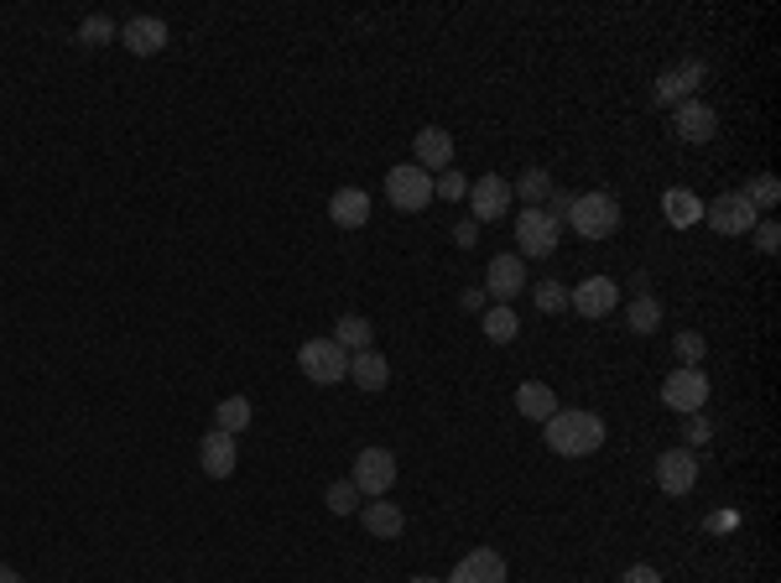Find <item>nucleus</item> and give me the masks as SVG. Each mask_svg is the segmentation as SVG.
<instances>
[{
  "mask_svg": "<svg viewBox=\"0 0 781 583\" xmlns=\"http://www.w3.org/2000/svg\"><path fill=\"white\" fill-rule=\"evenodd\" d=\"M703 219H709L713 235H750L761 214L746 204V193H719L713 204H703Z\"/></svg>",
  "mask_w": 781,
  "mask_h": 583,
  "instance_id": "obj_7",
  "label": "nucleus"
},
{
  "mask_svg": "<svg viewBox=\"0 0 781 583\" xmlns=\"http://www.w3.org/2000/svg\"><path fill=\"white\" fill-rule=\"evenodd\" d=\"M755 250H765V256H777V250H781V224L777 219L755 224Z\"/></svg>",
  "mask_w": 781,
  "mask_h": 583,
  "instance_id": "obj_35",
  "label": "nucleus"
},
{
  "mask_svg": "<svg viewBox=\"0 0 781 583\" xmlns=\"http://www.w3.org/2000/svg\"><path fill=\"white\" fill-rule=\"evenodd\" d=\"M516 334H521V324H516V313H510L506 303H495V308L485 313V339H490V344H510V339H516Z\"/></svg>",
  "mask_w": 781,
  "mask_h": 583,
  "instance_id": "obj_26",
  "label": "nucleus"
},
{
  "mask_svg": "<svg viewBox=\"0 0 781 583\" xmlns=\"http://www.w3.org/2000/svg\"><path fill=\"white\" fill-rule=\"evenodd\" d=\"M620 583H662V573H657L651 563H636V567H626V579Z\"/></svg>",
  "mask_w": 781,
  "mask_h": 583,
  "instance_id": "obj_36",
  "label": "nucleus"
},
{
  "mask_svg": "<svg viewBox=\"0 0 781 583\" xmlns=\"http://www.w3.org/2000/svg\"><path fill=\"white\" fill-rule=\"evenodd\" d=\"M412 152H417L412 162H417L423 172H448V167H454V136H448L443 125H423L417 141H412Z\"/></svg>",
  "mask_w": 781,
  "mask_h": 583,
  "instance_id": "obj_13",
  "label": "nucleus"
},
{
  "mask_svg": "<svg viewBox=\"0 0 781 583\" xmlns=\"http://www.w3.org/2000/svg\"><path fill=\"white\" fill-rule=\"evenodd\" d=\"M558 235H562V219H552L547 208H521L516 214V245H521V256H552Z\"/></svg>",
  "mask_w": 781,
  "mask_h": 583,
  "instance_id": "obj_5",
  "label": "nucleus"
},
{
  "mask_svg": "<svg viewBox=\"0 0 781 583\" xmlns=\"http://www.w3.org/2000/svg\"><path fill=\"white\" fill-rule=\"evenodd\" d=\"M547 432V448L552 453H562V459H589V453H599L605 448V417L599 412H552L542 422Z\"/></svg>",
  "mask_w": 781,
  "mask_h": 583,
  "instance_id": "obj_1",
  "label": "nucleus"
},
{
  "mask_svg": "<svg viewBox=\"0 0 781 583\" xmlns=\"http://www.w3.org/2000/svg\"><path fill=\"white\" fill-rule=\"evenodd\" d=\"M120 42L125 52H136V58H152V52L168 48V21L162 17H131L120 27Z\"/></svg>",
  "mask_w": 781,
  "mask_h": 583,
  "instance_id": "obj_14",
  "label": "nucleus"
},
{
  "mask_svg": "<svg viewBox=\"0 0 781 583\" xmlns=\"http://www.w3.org/2000/svg\"><path fill=\"white\" fill-rule=\"evenodd\" d=\"M657 484H662L667 495H688L698 484V459L693 448H667L662 459H657Z\"/></svg>",
  "mask_w": 781,
  "mask_h": 583,
  "instance_id": "obj_12",
  "label": "nucleus"
},
{
  "mask_svg": "<svg viewBox=\"0 0 781 583\" xmlns=\"http://www.w3.org/2000/svg\"><path fill=\"white\" fill-rule=\"evenodd\" d=\"M0 583H27V579H21L17 567H6V563H0Z\"/></svg>",
  "mask_w": 781,
  "mask_h": 583,
  "instance_id": "obj_40",
  "label": "nucleus"
},
{
  "mask_svg": "<svg viewBox=\"0 0 781 583\" xmlns=\"http://www.w3.org/2000/svg\"><path fill=\"white\" fill-rule=\"evenodd\" d=\"M349 484H355L365 500H381L396 484V459H390L386 448H359L355 453V474H349Z\"/></svg>",
  "mask_w": 781,
  "mask_h": 583,
  "instance_id": "obj_6",
  "label": "nucleus"
},
{
  "mask_svg": "<svg viewBox=\"0 0 781 583\" xmlns=\"http://www.w3.org/2000/svg\"><path fill=\"white\" fill-rule=\"evenodd\" d=\"M562 219L574 224L584 241H610L620 229V204H615V193H578Z\"/></svg>",
  "mask_w": 781,
  "mask_h": 583,
  "instance_id": "obj_2",
  "label": "nucleus"
},
{
  "mask_svg": "<svg viewBox=\"0 0 781 583\" xmlns=\"http://www.w3.org/2000/svg\"><path fill=\"white\" fill-rule=\"evenodd\" d=\"M516 193H521L531 208H542V198L552 193V172H547V167H527V172H521V183H516Z\"/></svg>",
  "mask_w": 781,
  "mask_h": 583,
  "instance_id": "obj_28",
  "label": "nucleus"
},
{
  "mask_svg": "<svg viewBox=\"0 0 781 583\" xmlns=\"http://www.w3.org/2000/svg\"><path fill=\"white\" fill-rule=\"evenodd\" d=\"M703 349H709V344H703V334H693V328H688V334H678V360L688 365V370H698Z\"/></svg>",
  "mask_w": 781,
  "mask_h": 583,
  "instance_id": "obj_33",
  "label": "nucleus"
},
{
  "mask_svg": "<svg viewBox=\"0 0 781 583\" xmlns=\"http://www.w3.org/2000/svg\"><path fill=\"white\" fill-rule=\"evenodd\" d=\"M506 579H510L506 558H500L495 548H475V552H464L459 567H454L443 583H506Z\"/></svg>",
  "mask_w": 781,
  "mask_h": 583,
  "instance_id": "obj_11",
  "label": "nucleus"
},
{
  "mask_svg": "<svg viewBox=\"0 0 781 583\" xmlns=\"http://www.w3.org/2000/svg\"><path fill=\"white\" fill-rule=\"evenodd\" d=\"M662 401L672 407V412H682V417L703 412V407H709V376L682 365V370H672V376L662 380Z\"/></svg>",
  "mask_w": 781,
  "mask_h": 583,
  "instance_id": "obj_8",
  "label": "nucleus"
},
{
  "mask_svg": "<svg viewBox=\"0 0 781 583\" xmlns=\"http://www.w3.org/2000/svg\"><path fill=\"white\" fill-rule=\"evenodd\" d=\"M433 198H448V204H459V198H469V177H464L459 167H448L433 177Z\"/></svg>",
  "mask_w": 781,
  "mask_h": 583,
  "instance_id": "obj_31",
  "label": "nucleus"
},
{
  "mask_svg": "<svg viewBox=\"0 0 781 583\" xmlns=\"http://www.w3.org/2000/svg\"><path fill=\"white\" fill-rule=\"evenodd\" d=\"M407 583H443V579H427V573H417V579H407Z\"/></svg>",
  "mask_w": 781,
  "mask_h": 583,
  "instance_id": "obj_41",
  "label": "nucleus"
},
{
  "mask_svg": "<svg viewBox=\"0 0 781 583\" xmlns=\"http://www.w3.org/2000/svg\"><path fill=\"white\" fill-rule=\"evenodd\" d=\"M678 136L693 141V146H703V141L719 136V115H713L703 100H682L678 104Z\"/></svg>",
  "mask_w": 781,
  "mask_h": 583,
  "instance_id": "obj_17",
  "label": "nucleus"
},
{
  "mask_svg": "<svg viewBox=\"0 0 781 583\" xmlns=\"http://www.w3.org/2000/svg\"><path fill=\"white\" fill-rule=\"evenodd\" d=\"M386 198L390 208H402V214H423L433 204V172H423L417 162H402V167L386 172Z\"/></svg>",
  "mask_w": 781,
  "mask_h": 583,
  "instance_id": "obj_3",
  "label": "nucleus"
},
{
  "mask_svg": "<svg viewBox=\"0 0 781 583\" xmlns=\"http://www.w3.org/2000/svg\"><path fill=\"white\" fill-rule=\"evenodd\" d=\"M349 380H355L359 391H386L390 365L381 360L375 349H359V355H349Z\"/></svg>",
  "mask_w": 781,
  "mask_h": 583,
  "instance_id": "obj_21",
  "label": "nucleus"
},
{
  "mask_svg": "<svg viewBox=\"0 0 781 583\" xmlns=\"http://www.w3.org/2000/svg\"><path fill=\"white\" fill-rule=\"evenodd\" d=\"M475 235H479V224H475V219H464L459 229H454V241H459V245H475Z\"/></svg>",
  "mask_w": 781,
  "mask_h": 583,
  "instance_id": "obj_38",
  "label": "nucleus"
},
{
  "mask_svg": "<svg viewBox=\"0 0 781 583\" xmlns=\"http://www.w3.org/2000/svg\"><path fill=\"white\" fill-rule=\"evenodd\" d=\"M709 422H703V417H693V422H688V438H693V443H703V438H709Z\"/></svg>",
  "mask_w": 781,
  "mask_h": 583,
  "instance_id": "obj_39",
  "label": "nucleus"
},
{
  "mask_svg": "<svg viewBox=\"0 0 781 583\" xmlns=\"http://www.w3.org/2000/svg\"><path fill=\"white\" fill-rule=\"evenodd\" d=\"M359 521H365V532L381 536V542L402 536V526H407V515L396 511L390 500H365V505H359Z\"/></svg>",
  "mask_w": 781,
  "mask_h": 583,
  "instance_id": "obj_19",
  "label": "nucleus"
},
{
  "mask_svg": "<svg viewBox=\"0 0 781 583\" xmlns=\"http://www.w3.org/2000/svg\"><path fill=\"white\" fill-rule=\"evenodd\" d=\"M547 204H552L547 214H552V219H562V214H568V204H574V193H558V188H552V193H547Z\"/></svg>",
  "mask_w": 781,
  "mask_h": 583,
  "instance_id": "obj_37",
  "label": "nucleus"
},
{
  "mask_svg": "<svg viewBox=\"0 0 781 583\" xmlns=\"http://www.w3.org/2000/svg\"><path fill=\"white\" fill-rule=\"evenodd\" d=\"M626 324H630V334H657V324H662L657 297H636V303L626 308Z\"/></svg>",
  "mask_w": 781,
  "mask_h": 583,
  "instance_id": "obj_27",
  "label": "nucleus"
},
{
  "mask_svg": "<svg viewBox=\"0 0 781 583\" xmlns=\"http://www.w3.org/2000/svg\"><path fill=\"white\" fill-rule=\"evenodd\" d=\"M328 511L334 515H349V511H359V490L349 480H339V484H328Z\"/></svg>",
  "mask_w": 781,
  "mask_h": 583,
  "instance_id": "obj_32",
  "label": "nucleus"
},
{
  "mask_svg": "<svg viewBox=\"0 0 781 583\" xmlns=\"http://www.w3.org/2000/svg\"><path fill=\"white\" fill-rule=\"evenodd\" d=\"M251 417H255V412H251V396H224L220 407H214V428L235 438V432L251 428Z\"/></svg>",
  "mask_w": 781,
  "mask_h": 583,
  "instance_id": "obj_25",
  "label": "nucleus"
},
{
  "mask_svg": "<svg viewBox=\"0 0 781 583\" xmlns=\"http://www.w3.org/2000/svg\"><path fill=\"white\" fill-rule=\"evenodd\" d=\"M777 198H781V183L771 177V172H761V177H750L746 183V204L761 214V208H777Z\"/></svg>",
  "mask_w": 781,
  "mask_h": 583,
  "instance_id": "obj_29",
  "label": "nucleus"
},
{
  "mask_svg": "<svg viewBox=\"0 0 781 583\" xmlns=\"http://www.w3.org/2000/svg\"><path fill=\"white\" fill-rule=\"evenodd\" d=\"M79 42H84V48H110V42H120V27L110 17H84Z\"/></svg>",
  "mask_w": 781,
  "mask_h": 583,
  "instance_id": "obj_30",
  "label": "nucleus"
},
{
  "mask_svg": "<svg viewBox=\"0 0 781 583\" xmlns=\"http://www.w3.org/2000/svg\"><path fill=\"white\" fill-rule=\"evenodd\" d=\"M371 318H359V313H344L339 324H334V334L328 339L339 344V349H349V355H359V349H371Z\"/></svg>",
  "mask_w": 781,
  "mask_h": 583,
  "instance_id": "obj_24",
  "label": "nucleus"
},
{
  "mask_svg": "<svg viewBox=\"0 0 781 583\" xmlns=\"http://www.w3.org/2000/svg\"><path fill=\"white\" fill-rule=\"evenodd\" d=\"M568 308H578L584 318H605V313L620 308V287H615L610 276H589V282H578L568 292Z\"/></svg>",
  "mask_w": 781,
  "mask_h": 583,
  "instance_id": "obj_10",
  "label": "nucleus"
},
{
  "mask_svg": "<svg viewBox=\"0 0 781 583\" xmlns=\"http://www.w3.org/2000/svg\"><path fill=\"white\" fill-rule=\"evenodd\" d=\"M328 219L339 224V229H359V224L371 219V193L365 188H339L328 198Z\"/></svg>",
  "mask_w": 781,
  "mask_h": 583,
  "instance_id": "obj_18",
  "label": "nucleus"
},
{
  "mask_svg": "<svg viewBox=\"0 0 781 583\" xmlns=\"http://www.w3.org/2000/svg\"><path fill=\"white\" fill-rule=\"evenodd\" d=\"M662 208H667V224H678V229H688V224L703 219V198L688 188H667L662 193Z\"/></svg>",
  "mask_w": 781,
  "mask_h": 583,
  "instance_id": "obj_23",
  "label": "nucleus"
},
{
  "mask_svg": "<svg viewBox=\"0 0 781 583\" xmlns=\"http://www.w3.org/2000/svg\"><path fill=\"white\" fill-rule=\"evenodd\" d=\"M527 287V266H521V256H495L490 260V272H485V292H490L495 303H506L510 308V297Z\"/></svg>",
  "mask_w": 781,
  "mask_h": 583,
  "instance_id": "obj_15",
  "label": "nucleus"
},
{
  "mask_svg": "<svg viewBox=\"0 0 781 583\" xmlns=\"http://www.w3.org/2000/svg\"><path fill=\"white\" fill-rule=\"evenodd\" d=\"M199 463H204L209 480H230L235 474V438L230 432H204V443H199Z\"/></svg>",
  "mask_w": 781,
  "mask_h": 583,
  "instance_id": "obj_16",
  "label": "nucleus"
},
{
  "mask_svg": "<svg viewBox=\"0 0 781 583\" xmlns=\"http://www.w3.org/2000/svg\"><path fill=\"white\" fill-rule=\"evenodd\" d=\"M537 308L562 313V308H568V287H562V282H542V287H537Z\"/></svg>",
  "mask_w": 781,
  "mask_h": 583,
  "instance_id": "obj_34",
  "label": "nucleus"
},
{
  "mask_svg": "<svg viewBox=\"0 0 781 583\" xmlns=\"http://www.w3.org/2000/svg\"><path fill=\"white\" fill-rule=\"evenodd\" d=\"M297 365L313 386H334V380H349V349H339L334 339H307L297 349Z\"/></svg>",
  "mask_w": 781,
  "mask_h": 583,
  "instance_id": "obj_4",
  "label": "nucleus"
},
{
  "mask_svg": "<svg viewBox=\"0 0 781 583\" xmlns=\"http://www.w3.org/2000/svg\"><path fill=\"white\" fill-rule=\"evenodd\" d=\"M516 412L531 417V422H547V417L558 412V396H552V386H542V380H527V386L516 391Z\"/></svg>",
  "mask_w": 781,
  "mask_h": 583,
  "instance_id": "obj_22",
  "label": "nucleus"
},
{
  "mask_svg": "<svg viewBox=\"0 0 781 583\" xmlns=\"http://www.w3.org/2000/svg\"><path fill=\"white\" fill-rule=\"evenodd\" d=\"M698 79H703V63H682V69L662 73V79H657V100H662V104H682V100H693Z\"/></svg>",
  "mask_w": 781,
  "mask_h": 583,
  "instance_id": "obj_20",
  "label": "nucleus"
},
{
  "mask_svg": "<svg viewBox=\"0 0 781 583\" xmlns=\"http://www.w3.org/2000/svg\"><path fill=\"white\" fill-rule=\"evenodd\" d=\"M506 204H510V183L500 177V172H485L479 183H469V214H475V224L500 219Z\"/></svg>",
  "mask_w": 781,
  "mask_h": 583,
  "instance_id": "obj_9",
  "label": "nucleus"
}]
</instances>
